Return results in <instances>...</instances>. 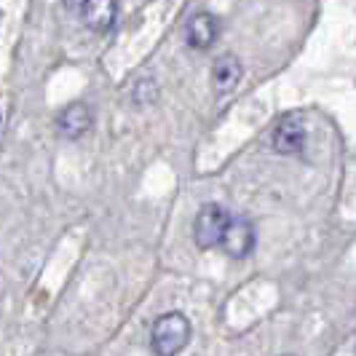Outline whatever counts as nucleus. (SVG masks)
Here are the masks:
<instances>
[{
	"label": "nucleus",
	"instance_id": "2",
	"mask_svg": "<svg viewBox=\"0 0 356 356\" xmlns=\"http://www.w3.org/2000/svg\"><path fill=\"white\" fill-rule=\"evenodd\" d=\"M231 214L225 212L220 204H207L196 217L193 225V238H196L198 250H212L217 244H222L225 233L231 228Z\"/></svg>",
	"mask_w": 356,
	"mask_h": 356
},
{
	"label": "nucleus",
	"instance_id": "5",
	"mask_svg": "<svg viewBox=\"0 0 356 356\" xmlns=\"http://www.w3.org/2000/svg\"><path fill=\"white\" fill-rule=\"evenodd\" d=\"M81 19L94 33H107V30H113V24L118 19V3L115 0H86Z\"/></svg>",
	"mask_w": 356,
	"mask_h": 356
},
{
	"label": "nucleus",
	"instance_id": "6",
	"mask_svg": "<svg viewBox=\"0 0 356 356\" xmlns=\"http://www.w3.org/2000/svg\"><path fill=\"white\" fill-rule=\"evenodd\" d=\"M238 81H241V62H238V56H233V54L220 56L212 67L214 91L217 94H228V91L238 86Z\"/></svg>",
	"mask_w": 356,
	"mask_h": 356
},
{
	"label": "nucleus",
	"instance_id": "9",
	"mask_svg": "<svg viewBox=\"0 0 356 356\" xmlns=\"http://www.w3.org/2000/svg\"><path fill=\"white\" fill-rule=\"evenodd\" d=\"M65 6H67L70 11H75V14H81L83 6H86V0H65Z\"/></svg>",
	"mask_w": 356,
	"mask_h": 356
},
{
	"label": "nucleus",
	"instance_id": "4",
	"mask_svg": "<svg viewBox=\"0 0 356 356\" xmlns=\"http://www.w3.org/2000/svg\"><path fill=\"white\" fill-rule=\"evenodd\" d=\"M222 247H225V252H228L231 257L244 260V257L254 250V228L250 225V220H244V217H233L231 228H228L225 238H222Z\"/></svg>",
	"mask_w": 356,
	"mask_h": 356
},
{
	"label": "nucleus",
	"instance_id": "1",
	"mask_svg": "<svg viewBox=\"0 0 356 356\" xmlns=\"http://www.w3.org/2000/svg\"><path fill=\"white\" fill-rule=\"evenodd\" d=\"M191 332H193V327L182 314H177V311L163 314L156 319L153 330H150L153 351L159 356H177L191 343Z\"/></svg>",
	"mask_w": 356,
	"mask_h": 356
},
{
	"label": "nucleus",
	"instance_id": "3",
	"mask_svg": "<svg viewBox=\"0 0 356 356\" xmlns=\"http://www.w3.org/2000/svg\"><path fill=\"white\" fill-rule=\"evenodd\" d=\"M305 145V126L303 118L298 115H284L276 129H273V147L284 156H292V153H300Z\"/></svg>",
	"mask_w": 356,
	"mask_h": 356
},
{
	"label": "nucleus",
	"instance_id": "8",
	"mask_svg": "<svg viewBox=\"0 0 356 356\" xmlns=\"http://www.w3.org/2000/svg\"><path fill=\"white\" fill-rule=\"evenodd\" d=\"M217 33H220V27L212 14H196L188 22V43L193 49H209L217 40Z\"/></svg>",
	"mask_w": 356,
	"mask_h": 356
},
{
	"label": "nucleus",
	"instance_id": "7",
	"mask_svg": "<svg viewBox=\"0 0 356 356\" xmlns=\"http://www.w3.org/2000/svg\"><path fill=\"white\" fill-rule=\"evenodd\" d=\"M59 131L67 137V140H78V137H83L86 131L91 129V113L86 105H81V102H75V105L65 107L62 110V115H59Z\"/></svg>",
	"mask_w": 356,
	"mask_h": 356
}]
</instances>
